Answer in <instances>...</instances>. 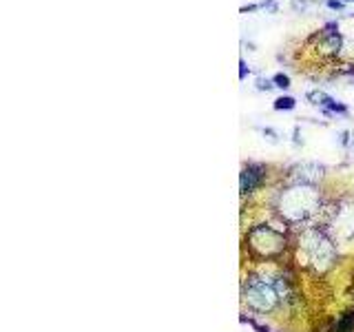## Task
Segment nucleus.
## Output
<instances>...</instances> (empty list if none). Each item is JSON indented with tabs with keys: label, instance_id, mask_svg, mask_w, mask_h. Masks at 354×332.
I'll use <instances>...</instances> for the list:
<instances>
[{
	"label": "nucleus",
	"instance_id": "obj_8",
	"mask_svg": "<svg viewBox=\"0 0 354 332\" xmlns=\"http://www.w3.org/2000/svg\"><path fill=\"white\" fill-rule=\"evenodd\" d=\"M295 97H290V95H281V97H277L274 100V109L277 111H290V109H295Z\"/></svg>",
	"mask_w": 354,
	"mask_h": 332
},
{
	"label": "nucleus",
	"instance_id": "obj_15",
	"mask_svg": "<svg viewBox=\"0 0 354 332\" xmlns=\"http://www.w3.org/2000/svg\"><path fill=\"white\" fill-rule=\"evenodd\" d=\"M343 2H352V0H343Z\"/></svg>",
	"mask_w": 354,
	"mask_h": 332
},
{
	"label": "nucleus",
	"instance_id": "obj_12",
	"mask_svg": "<svg viewBox=\"0 0 354 332\" xmlns=\"http://www.w3.org/2000/svg\"><path fill=\"white\" fill-rule=\"evenodd\" d=\"M264 135H268V140L272 142V144H277V133L270 131V128H264Z\"/></svg>",
	"mask_w": 354,
	"mask_h": 332
},
{
	"label": "nucleus",
	"instance_id": "obj_13",
	"mask_svg": "<svg viewBox=\"0 0 354 332\" xmlns=\"http://www.w3.org/2000/svg\"><path fill=\"white\" fill-rule=\"evenodd\" d=\"M327 7H332V9H341V7H343V0H327Z\"/></svg>",
	"mask_w": 354,
	"mask_h": 332
},
{
	"label": "nucleus",
	"instance_id": "obj_9",
	"mask_svg": "<svg viewBox=\"0 0 354 332\" xmlns=\"http://www.w3.org/2000/svg\"><path fill=\"white\" fill-rule=\"evenodd\" d=\"M325 49H327V51H339V49H341V38H339V33L327 35V40H325Z\"/></svg>",
	"mask_w": 354,
	"mask_h": 332
},
{
	"label": "nucleus",
	"instance_id": "obj_4",
	"mask_svg": "<svg viewBox=\"0 0 354 332\" xmlns=\"http://www.w3.org/2000/svg\"><path fill=\"white\" fill-rule=\"evenodd\" d=\"M266 180V166L264 164H246L241 171V180H239V186H241V193H252L261 186V181Z\"/></svg>",
	"mask_w": 354,
	"mask_h": 332
},
{
	"label": "nucleus",
	"instance_id": "obj_1",
	"mask_svg": "<svg viewBox=\"0 0 354 332\" xmlns=\"http://www.w3.org/2000/svg\"><path fill=\"white\" fill-rule=\"evenodd\" d=\"M314 206H317V193L308 184L292 186L281 195V212L292 221L303 219L314 211Z\"/></svg>",
	"mask_w": 354,
	"mask_h": 332
},
{
	"label": "nucleus",
	"instance_id": "obj_3",
	"mask_svg": "<svg viewBox=\"0 0 354 332\" xmlns=\"http://www.w3.org/2000/svg\"><path fill=\"white\" fill-rule=\"evenodd\" d=\"M246 301H248V305H252L255 310L266 312V310L274 308V303H277V292H274V288L270 286V283H266L264 279L252 277L246 286Z\"/></svg>",
	"mask_w": 354,
	"mask_h": 332
},
{
	"label": "nucleus",
	"instance_id": "obj_7",
	"mask_svg": "<svg viewBox=\"0 0 354 332\" xmlns=\"http://www.w3.org/2000/svg\"><path fill=\"white\" fill-rule=\"evenodd\" d=\"M334 332H354V310L341 314L336 326H334Z\"/></svg>",
	"mask_w": 354,
	"mask_h": 332
},
{
	"label": "nucleus",
	"instance_id": "obj_10",
	"mask_svg": "<svg viewBox=\"0 0 354 332\" xmlns=\"http://www.w3.org/2000/svg\"><path fill=\"white\" fill-rule=\"evenodd\" d=\"M274 87H279V89H288L290 87V78H288V75H283V73H277L274 75Z\"/></svg>",
	"mask_w": 354,
	"mask_h": 332
},
{
	"label": "nucleus",
	"instance_id": "obj_2",
	"mask_svg": "<svg viewBox=\"0 0 354 332\" xmlns=\"http://www.w3.org/2000/svg\"><path fill=\"white\" fill-rule=\"evenodd\" d=\"M250 246L257 252L270 257V255H279L286 248V239L270 226H257L250 230Z\"/></svg>",
	"mask_w": 354,
	"mask_h": 332
},
{
	"label": "nucleus",
	"instance_id": "obj_5",
	"mask_svg": "<svg viewBox=\"0 0 354 332\" xmlns=\"http://www.w3.org/2000/svg\"><path fill=\"white\" fill-rule=\"evenodd\" d=\"M308 252H310V259L312 261H330L332 257V243L327 241L325 237H321V235H317V237L312 239V241L308 243Z\"/></svg>",
	"mask_w": 354,
	"mask_h": 332
},
{
	"label": "nucleus",
	"instance_id": "obj_11",
	"mask_svg": "<svg viewBox=\"0 0 354 332\" xmlns=\"http://www.w3.org/2000/svg\"><path fill=\"white\" fill-rule=\"evenodd\" d=\"M272 87H274V84L270 82V80H264V78L257 80V89H259V91H270Z\"/></svg>",
	"mask_w": 354,
	"mask_h": 332
},
{
	"label": "nucleus",
	"instance_id": "obj_14",
	"mask_svg": "<svg viewBox=\"0 0 354 332\" xmlns=\"http://www.w3.org/2000/svg\"><path fill=\"white\" fill-rule=\"evenodd\" d=\"M239 66H241V71H239V78L243 80V78H246V73H248V71H250V69H248V66H246V62H243V60L239 62Z\"/></svg>",
	"mask_w": 354,
	"mask_h": 332
},
{
	"label": "nucleus",
	"instance_id": "obj_6",
	"mask_svg": "<svg viewBox=\"0 0 354 332\" xmlns=\"http://www.w3.org/2000/svg\"><path fill=\"white\" fill-rule=\"evenodd\" d=\"M308 100H312V104L323 106L325 111H332V113H343V115L348 113V109H345L343 104H339L334 97H330L327 93H323V91H310L308 93Z\"/></svg>",
	"mask_w": 354,
	"mask_h": 332
}]
</instances>
